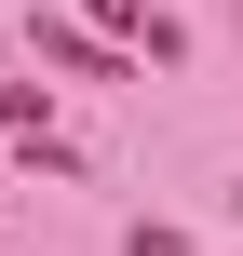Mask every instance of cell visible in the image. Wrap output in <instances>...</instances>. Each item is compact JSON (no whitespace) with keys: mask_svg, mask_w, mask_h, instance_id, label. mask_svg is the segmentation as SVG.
<instances>
[{"mask_svg":"<svg viewBox=\"0 0 243 256\" xmlns=\"http://www.w3.org/2000/svg\"><path fill=\"white\" fill-rule=\"evenodd\" d=\"M95 27H108V40H122V27H149V54H176V27H162L149 0H95Z\"/></svg>","mask_w":243,"mask_h":256,"instance_id":"obj_1","label":"cell"}]
</instances>
